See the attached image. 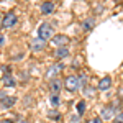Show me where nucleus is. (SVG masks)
I'll list each match as a JSON object with an SVG mask.
<instances>
[{
  "instance_id": "nucleus-1",
  "label": "nucleus",
  "mask_w": 123,
  "mask_h": 123,
  "mask_svg": "<svg viewBox=\"0 0 123 123\" xmlns=\"http://www.w3.org/2000/svg\"><path fill=\"white\" fill-rule=\"evenodd\" d=\"M53 31H54V30H53V26H51L49 23H41L39 28H38V38L44 39V41H51L53 36H54Z\"/></svg>"
},
{
  "instance_id": "nucleus-2",
  "label": "nucleus",
  "mask_w": 123,
  "mask_h": 123,
  "mask_svg": "<svg viewBox=\"0 0 123 123\" xmlns=\"http://www.w3.org/2000/svg\"><path fill=\"white\" fill-rule=\"evenodd\" d=\"M17 23H18V18H17V15H15L13 12H8V13H5V15L2 17V30L12 28V26H15Z\"/></svg>"
},
{
  "instance_id": "nucleus-3",
  "label": "nucleus",
  "mask_w": 123,
  "mask_h": 123,
  "mask_svg": "<svg viewBox=\"0 0 123 123\" xmlns=\"http://www.w3.org/2000/svg\"><path fill=\"white\" fill-rule=\"evenodd\" d=\"M64 87H66L69 92H77L79 89H82L77 76H69V77H67L66 80H64Z\"/></svg>"
},
{
  "instance_id": "nucleus-4",
  "label": "nucleus",
  "mask_w": 123,
  "mask_h": 123,
  "mask_svg": "<svg viewBox=\"0 0 123 123\" xmlns=\"http://www.w3.org/2000/svg\"><path fill=\"white\" fill-rule=\"evenodd\" d=\"M62 71H64V64H62V62H56V64H53V66L48 69L46 79H48V80H53V79H54L56 76H59Z\"/></svg>"
},
{
  "instance_id": "nucleus-5",
  "label": "nucleus",
  "mask_w": 123,
  "mask_h": 123,
  "mask_svg": "<svg viewBox=\"0 0 123 123\" xmlns=\"http://www.w3.org/2000/svg\"><path fill=\"white\" fill-rule=\"evenodd\" d=\"M69 43H71V39L66 35H54L53 39H51V44L54 48H66Z\"/></svg>"
},
{
  "instance_id": "nucleus-6",
  "label": "nucleus",
  "mask_w": 123,
  "mask_h": 123,
  "mask_svg": "<svg viewBox=\"0 0 123 123\" xmlns=\"http://www.w3.org/2000/svg\"><path fill=\"white\" fill-rule=\"evenodd\" d=\"M117 113H118V112L115 110L113 105H107V107H104V108H102V112H100V117H102L104 120H113Z\"/></svg>"
},
{
  "instance_id": "nucleus-7",
  "label": "nucleus",
  "mask_w": 123,
  "mask_h": 123,
  "mask_svg": "<svg viewBox=\"0 0 123 123\" xmlns=\"http://www.w3.org/2000/svg\"><path fill=\"white\" fill-rule=\"evenodd\" d=\"M30 48H31V51L33 53H38V51H43L44 48H46V41L41 38H33L31 39V43H30Z\"/></svg>"
},
{
  "instance_id": "nucleus-8",
  "label": "nucleus",
  "mask_w": 123,
  "mask_h": 123,
  "mask_svg": "<svg viewBox=\"0 0 123 123\" xmlns=\"http://www.w3.org/2000/svg\"><path fill=\"white\" fill-rule=\"evenodd\" d=\"M62 87H64V82H62L61 79H53V80H49V90H51V94H61Z\"/></svg>"
},
{
  "instance_id": "nucleus-9",
  "label": "nucleus",
  "mask_w": 123,
  "mask_h": 123,
  "mask_svg": "<svg viewBox=\"0 0 123 123\" xmlns=\"http://www.w3.org/2000/svg\"><path fill=\"white\" fill-rule=\"evenodd\" d=\"M15 102H17V98H15V97L7 95V97L0 98V107H2V110H7V108H10V107H13Z\"/></svg>"
},
{
  "instance_id": "nucleus-10",
  "label": "nucleus",
  "mask_w": 123,
  "mask_h": 123,
  "mask_svg": "<svg viewBox=\"0 0 123 123\" xmlns=\"http://www.w3.org/2000/svg\"><path fill=\"white\" fill-rule=\"evenodd\" d=\"M110 87H112V77H110V76L102 77V79L98 80V85H97L98 90H108Z\"/></svg>"
},
{
  "instance_id": "nucleus-11",
  "label": "nucleus",
  "mask_w": 123,
  "mask_h": 123,
  "mask_svg": "<svg viewBox=\"0 0 123 123\" xmlns=\"http://www.w3.org/2000/svg\"><path fill=\"white\" fill-rule=\"evenodd\" d=\"M69 57V48H56V51H54V59L57 61H62V59H66Z\"/></svg>"
},
{
  "instance_id": "nucleus-12",
  "label": "nucleus",
  "mask_w": 123,
  "mask_h": 123,
  "mask_svg": "<svg viewBox=\"0 0 123 123\" xmlns=\"http://www.w3.org/2000/svg\"><path fill=\"white\" fill-rule=\"evenodd\" d=\"M56 8V5L53 3V2H44L43 5H41V13L43 15H49V13H53Z\"/></svg>"
},
{
  "instance_id": "nucleus-13",
  "label": "nucleus",
  "mask_w": 123,
  "mask_h": 123,
  "mask_svg": "<svg viewBox=\"0 0 123 123\" xmlns=\"http://www.w3.org/2000/svg\"><path fill=\"white\" fill-rule=\"evenodd\" d=\"M94 25H95V18L89 17V18H85L84 21H82V30H84V31H90V30L94 28Z\"/></svg>"
},
{
  "instance_id": "nucleus-14",
  "label": "nucleus",
  "mask_w": 123,
  "mask_h": 123,
  "mask_svg": "<svg viewBox=\"0 0 123 123\" xmlns=\"http://www.w3.org/2000/svg\"><path fill=\"white\" fill-rule=\"evenodd\" d=\"M2 84L5 85V87H15L17 85V80H15L13 76H3L2 77Z\"/></svg>"
},
{
  "instance_id": "nucleus-15",
  "label": "nucleus",
  "mask_w": 123,
  "mask_h": 123,
  "mask_svg": "<svg viewBox=\"0 0 123 123\" xmlns=\"http://www.w3.org/2000/svg\"><path fill=\"white\" fill-rule=\"evenodd\" d=\"M49 102H51L53 107H59V104H61V97H59V94H51Z\"/></svg>"
},
{
  "instance_id": "nucleus-16",
  "label": "nucleus",
  "mask_w": 123,
  "mask_h": 123,
  "mask_svg": "<svg viewBox=\"0 0 123 123\" xmlns=\"http://www.w3.org/2000/svg\"><path fill=\"white\" fill-rule=\"evenodd\" d=\"M82 92H84V97H94V95H95V89L89 87V85H85L84 89H82Z\"/></svg>"
},
{
  "instance_id": "nucleus-17",
  "label": "nucleus",
  "mask_w": 123,
  "mask_h": 123,
  "mask_svg": "<svg viewBox=\"0 0 123 123\" xmlns=\"http://www.w3.org/2000/svg\"><path fill=\"white\" fill-rule=\"evenodd\" d=\"M85 113V100H80V102H77V115H82Z\"/></svg>"
},
{
  "instance_id": "nucleus-18",
  "label": "nucleus",
  "mask_w": 123,
  "mask_h": 123,
  "mask_svg": "<svg viewBox=\"0 0 123 123\" xmlns=\"http://www.w3.org/2000/svg\"><path fill=\"white\" fill-rule=\"evenodd\" d=\"M77 77H79V82H80V87L84 89L85 85H87V84H85V82H87V76H85V72H80V74H79Z\"/></svg>"
},
{
  "instance_id": "nucleus-19",
  "label": "nucleus",
  "mask_w": 123,
  "mask_h": 123,
  "mask_svg": "<svg viewBox=\"0 0 123 123\" xmlns=\"http://www.w3.org/2000/svg\"><path fill=\"white\" fill-rule=\"evenodd\" d=\"M48 117H49V118H54V120H57V122L61 120V113H57L56 110H51V112L48 113Z\"/></svg>"
},
{
  "instance_id": "nucleus-20",
  "label": "nucleus",
  "mask_w": 123,
  "mask_h": 123,
  "mask_svg": "<svg viewBox=\"0 0 123 123\" xmlns=\"http://www.w3.org/2000/svg\"><path fill=\"white\" fill-rule=\"evenodd\" d=\"M113 123H123V112H118L113 118Z\"/></svg>"
},
{
  "instance_id": "nucleus-21",
  "label": "nucleus",
  "mask_w": 123,
  "mask_h": 123,
  "mask_svg": "<svg viewBox=\"0 0 123 123\" xmlns=\"http://www.w3.org/2000/svg\"><path fill=\"white\" fill-rule=\"evenodd\" d=\"M71 123H80V115H72L71 117Z\"/></svg>"
},
{
  "instance_id": "nucleus-22",
  "label": "nucleus",
  "mask_w": 123,
  "mask_h": 123,
  "mask_svg": "<svg viewBox=\"0 0 123 123\" xmlns=\"http://www.w3.org/2000/svg\"><path fill=\"white\" fill-rule=\"evenodd\" d=\"M102 122H104V118H102V117H95V118H92L89 123H102Z\"/></svg>"
},
{
  "instance_id": "nucleus-23",
  "label": "nucleus",
  "mask_w": 123,
  "mask_h": 123,
  "mask_svg": "<svg viewBox=\"0 0 123 123\" xmlns=\"http://www.w3.org/2000/svg\"><path fill=\"white\" fill-rule=\"evenodd\" d=\"M117 94H118V97H120V98H123V85L118 89V92H117Z\"/></svg>"
},
{
  "instance_id": "nucleus-24",
  "label": "nucleus",
  "mask_w": 123,
  "mask_h": 123,
  "mask_svg": "<svg viewBox=\"0 0 123 123\" xmlns=\"http://www.w3.org/2000/svg\"><path fill=\"white\" fill-rule=\"evenodd\" d=\"M95 13H102V12H104V7H95Z\"/></svg>"
},
{
  "instance_id": "nucleus-25",
  "label": "nucleus",
  "mask_w": 123,
  "mask_h": 123,
  "mask_svg": "<svg viewBox=\"0 0 123 123\" xmlns=\"http://www.w3.org/2000/svg\"><path fill=\"white\" fill-rule=\"evenodd\" d=\"M0 46H5V36L3 35L0 36Z\"/></svg>"
},
{
  "instance_id": "nucleus-26",
  "label": "nucleus",
  "mask_w": 123,
  "mask_h": 123,
  "mask_svg": "<svg viewBox=\"0 0 123 123\" xmlns=\"http://www.w3.org/2000/svg\"><path fill=\"white\" fill-rule=\"evenodd\" d=\"M17 123H31V122H30V120H25V118H20Z\"/></svg>"
},
{
  "instance_id": "nucleus-27",
  "label": "nucleus",
  "mask_w": 123,
  "mask_h": 123,
  "mask_svg": "<svg viewBox=\"0 0 123 123\" xmlns=\"http://www.w3.org/2000/svg\"><path fill=\"white\" fill-rule=\"evenodd\" d=\"M0 123H13V122H12V120H2Z\"/></svg>"
}]
</instances>
